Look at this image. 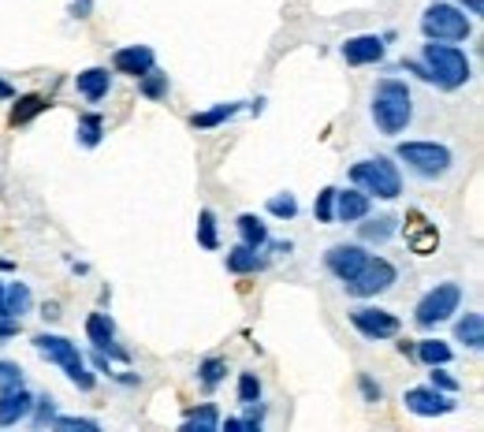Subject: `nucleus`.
<instances>
[{
  "mask_svg": "<svg viewBox=\"0 0 484 432\" xmlns=\"http://www.w3.org/2000/svg\"><path fill=\"white\" fill-rule=\"evenodd\" d=\"M49 109V101L41 97V94H27V97H19L15 101V109H12V116H8V123L12 127H23V123H30L37 112H45Z\"/></svg>",
  "mask_w": 484,
  "mask_h": 432,
  "instance_id": "b1692460",
  "label": "nucleus"
},
{
  "mask_svg": "<svg viewBox=\"0 0 484 432\" xmlns=\"http://www.w3.org/2000/svg\"><path fill=\"white\" fill-rule=\"evenodd\" d=\"M0 321H12V317H4V280H0Z\"/></svg>",
  "mask_w": 484,
  "mask_h": 432,
  "instance_id": "49530a36",
  "label": "nucleus"
},
{
  "mask_svg": "<svg viewBox=\"0 0 484 432\" xmlns=\"http://www.w3.org/2000/svg\"><path fill=\"white\" fill-rule=\"evenodd\" d=\"M403 403L417 418H439V414H451L455 410V395L439 392V387H410V392L403 395Z\"/></svg>",
  "mask_w": 484,
  "mask_h": 432,
  "instance_id": "9b49d317",
  "label": "nucleus"
},
{
  "mask_svg": "<svg viewBox=\"0 0 484 432\" xmlns=\"http://www.w3.org/2000/svg\"><path fill=\"white\" fill-rule=\"evenodd\" d=\"M362 220L365 224H357V235H362V242H369V246H384L398 232V220L395 216H376V220L362 216Z\"/></svg>",
  "mask_w": 484,
  "mask_h": 432,
  "instance_id": "6ab92c4d",
  "label": "nucleus"
},
{
  "mask_svg": "<svg viewBox=\"0 0 484 432\" xmlns=\"http://www.w3.org/2000/svg\"><path fill=\"white\" fill-rule=\"evenodd\" d=\"M362 216H369V194L365 191H335V220L343 224H357Z\"/></svg>",
  "mask_w": 484,
  "mask_h": 432,
  "instance_id": "a211bd4d",
  "label": "nucleus"
},
{
  "mask_svg": "<svg viewBox=\"0 0 484 432\" xmlns=\"http://www.w3.org/2000/svg\"><path fill=\"white\" fill-rule=\"evenodd\" d=\"M19 336V321H0V343H8Z\"/></svg>",
  "mask_w": 484,
  "mask_h": 432,
  "instance_id": "a19ab883",
  "label": "nucleus"
},
{
  "mask_svg": "<svg viewBox=\"0 0 484 432\" xmlns=\"http://www.w3.org/2000/svg\"><path fill=\"white\" fill-rule=\"evenodd\" d=\"M458 306H462V287L458 283H436L432 291L417 302V310H414V321L421 328H432L439 321H447L451 314H458Z\"/></svg>",
  "mask_w": 484,
  "mask_h": 432,
  "instance_id": "6e6552de",
  "label": "nucleus"
},
{
  "mask_svg": "<svg viewBox=\"0 0 484 432\" xmlns=\"http://www.w3.org/2000/svg\"><path fill=\"white\" fill-rule=\"evenodd\" d=\"M30 410H34V395L23 384L0 387V425H19L23 418H30Z\"/></svg>",
  "mask_w": 484,
  "mask_h": 432,
  "instance_id": "2eb2a0df",
  "label": "nucleus"
},
{
  "mask_svg": "<svg viewBox=\"0 0 484 432\" xmlns=\"http://www.w3.org/2000/svg\"><path fill=\"white\" fill-rule=\"evenodd\" d=\"M78 146H86V150H97L101 146V138H104V119L97 112H82L78 116Z\"/></svg>",
  "mask_w": 484,
  "mask_h": 432,
  "instance_id": "393cba45",
  "label": "nucleus"
},
{
  "mask_svg": "<svg viewBox=\"0 0 484 432\" xmlns=\"http://www.w3.org/2000/svg\"><path fill=\"white\" fill-rule=\"evenodd\" d=\"M239 101H227V105H213V109H205V112H194L191 116V127H198V131H213V127H220V123H227L231 116H239Z\"/></svg>",
  "mask_w": 484,
  "mask_h": 432,
  "instance_id": "412c9836",
  "label": "nucleus"
},
{
  "mask_svg": "<svg viewBox=\"0 0 484 432\" xmlns=\"http://www.w3.org/2000/svg\"><path fill=\"white\" fill-rule=\"evenodd\" d=\"M350 183L357 191H365L369 198H384V201H395L403 194V175H398V164H391L388 157H365L350 164Z\"/></svg>",
  "mask_w": 484,
  "mask_h": 432,
  "instance_id": "20e7f679",
  "label": "nucleus"
},
{
  "mask_svg": "<svg viewBox=\"0 0 484 432\" xmlns=\"http://www.w3.org/2000/svg\"><path fill=\"white\" fill-rule=\"evenodd\" d=\"M373 123H376V131L395 138V134H403L410 127V119H414V94L403 78H381L376 82V90H373Z\"/></svg>",
  "mask_w": 484,
  "mask_h": 432,
  "instance_id": "f257e3e1",
  "label": "nucleus"
},
{
  "mask_svg": "<svg viewBox=\"0 0 484 432\" xmlns=\"http://www.w3.org/2000/svg\"><path fill=\"white\" fill-rule=\"evenodd\" d=\"M198 246H205V250H217V246H220L217 213H213V209H201V213H198Z\"/></svg>",
  "mask_w": 484,
  "mask_h": 432,
  "instance_id": "cd10ccee",
  "label": "nucleus"
},
{
  "mask_svg": "<svg viewBox=\"0 0 484 432\" xmlns=\"http://www.w3.org/2000/svg\"><path fill=\"white\" fill-rule=\"evenodd\" d=\"M183 428L186 432H194V428H205V432H217L220 428V414H217V406H198V410H191V414L183 418Z\"/></svg>",
  "mask_w": 484,
  "mask_h": 432,
  "instance_id": "bb28decb",
  "label": "nucleus"
},
{
  "mask_svg": "<svg viewBox=\"0 0 484 432\" xmlns=\"http://www.w3.org/2000/svg\"><path fill=\"white\" fill-rule=\"evenodd\" d=\"M429 369H432V373H429V377H432V387H439V392L455 395L458 387H462V384H458V380L451 377V373H444V365H429Z\"/></svg>",
  "mask_w": 484,
  "mask_h": 432,
  "instance_id": "c9c22d12",
  "label": "nucleus"
},
{
  "mask_svg": "<svg viewBox=\"0 0 484 432\" xmlns=\"http://www.w3.org/2000/svg\"><path fill=\"white\" fill-rule=\"evenodd\" d=\"M86 336L101 355H109L116 362H131V351H123V346L116 343V324H112L109 314H90L86 317Z\"/></svg>",
  "mask_w": 484,
  "mask_h": 432,
  "instance_id": "f8f14e48",
  "label": "nucleus"
},
{
  "mask_svg": "<svg viewBox=\"0 0 484 432\" xmlns=\"http://www.w3.org/2000/svg\"><path fill=\"white\" fill-rule=\"evenodd\" d=\"M350 324L362 332L365 339H391L398 336V317L381 310V306H357V310H350Z\"/></svg>",
  "mask_w": 484,
  "mask_h": 432,
  "instance_id": "1a4fd4ad",
  "label": "nucleus"
},
{
  "mask_svg": "<svg viewBox=\"0 0 484 432\" xmlns=\"http://www.w3.org/2000/svg\"><path fill=\"white\" fill-rule=\"evenodd\" d=\"M23 384V369L12 362H0V387H19Z\"/></svg>",
  "mask_w": 484,
  "mask_h": 432,
  "instance_id": "58836bf2",
  "label": "nucleus"
},
{
  "mask_svg": "<svg viewBox=\"0 0 484 432\" xmlns=\"http://www.w3.org/2000/svg\"><path fill=\"white\" fill-rule=\"evenodd\" d=\"M12 269V261H0V273H8Z\"/></svg>",
  "mask_w": 484,
  "mask_h": 432,
  "instance_id": "de8ad7c7",
  "label": "nucleus"
},
{
  "mask_svg": "<svg viewBox=\"0 0 484 432\" xmlns=\"http://www.w3.org/2000/svg\"><path fill=\"white\" fill-rule=\"evenodd\" d=\"M30 414H34V425H37V428L53 425V418H56V399H53V395H37Z\"/></svg>",
  "mask_w": 484,
  "mask_h": 432,
  "instance_id": "72a5a7b5",
  "label": "nucleus"
},
{
  "mask_svg": "<svg viewBox=\"0 0 484 432\" xmlns=\"http://www.w3.org/2000/svg\"><path fill=\"white\" fill-rule=\"evenodd\" d=\"M357 387H362V395H365V403H381L384 399V387L381 384H376L369 373H362V377H357Z\"/></svg>",
  "mask_w": 484,
  "mask_h": 432,
  "instance_id": "4c0bfd02",
  "label": "nucleus"
},
{
  "mask_svg": "<svg viewBox=\"0 0 484 432\" xmlns=\"http://www.w3.org/2000/svg\"><path fill=\"white\" fill-rule=\"evenodd\" d=\"M313 216H317L321 224H332L335 220V187H324L317 194V201H313Z\"/></svg>",
  "mask_w": 484,
  "mask_h": 432,
  "instance_id": "2f4dec72",
  "label": "nucleus"
},
{
  "mask_svg": "<svg viewBox=\"0 0 484 432\" xmlns=\"http://www.w3.org/2000/svg\"><path fill=\"white\" fill-rule=\"evenodd\" d=\"M224 373H227V362L224 358H205L198 365V380H201V387H209V392H213V387L224 380Z\"/></svg>",
  "mask_w": 484,
  "mask_h": 432,
  "instance_id": "c85d7f7f",
  "label": "nucleus"
},
{
  "mask_svg": "<svg viewBox=\"0 0 484 432\" xmlns=\"http://www.w3.org/2000/svg\"><path fill=\"white\" fill-rule=\"evenodd\" d=\"M455 339L466 343L470 351H480V346H484V317L480 314H466L455 324Z\"/></svg>",
  "mask_w": 484,
  "mask_h": 432,
  "instance_id": "4be33fe9",
  "label": "nucleus"
},
{
  "mask_svg": "<svg viewBox=\"0 0 484 432\" xmlns=\"http://www.w3.org/2000/svg\"><path fill=\"white\" fill-rule=\"evenodd\" d=\"M94 0H71V19H90Z\"/></svg>",
  "mask_w": 484,
  "mask_h": 432,
  "instance_id": "ea45409f",
  "label": "nucleus"
},
{
  "mask_svg": "<svg viewBox=\"0 0 484 432\" xmlns=\"http://www.w3.org/2000/svg\"><path fill=\"white\" fill-rule=\"evenodd\" d=\"M0 101H15V86L4 82V78H0Z\"/></svg>",
  "mask_w": 484,
  "mask_h": 432,
  "instance_id": "a18cd8bd",
  "label": "nucleus"
},
{
  "mask_svg": "<svg viewBox=\"0 0 484 432\" xmlns=\"http://www.w3.org/2000/svg\"><path fill=\"white\" fill-rule=\"evenodd\" d=\"M414 358L425 362V365H447L451 362V346L444 339H421L414 346Z\"/></svg>",
  "mask_w": 484,
  "mask_h": 432,
  "instance_id": "a878e982",
  "label": "nucleus"
},
{
  "mask_svg": "<svg viewBox=\"0 0 484 432\" xmlns=\"http://www.w3.org/2000/svg\"><path fill=\"white\" fill-rule=\"evenodd\" d=\"M458 4L466 8L470 15H480V12H484V0H458Z\"/></svg>",
  "mask_w": 484,
  "mask_h": 432,
  "instance_id": "c03bdc74",
  "label": "nucleus"
},
{
  "mask_svg": "<svg viewBox=\"0 0 484 432\" xmlns=\"http://www.w3.org/2000/svg\"><path fill=\"white\" fill-rule=\"evenodd\" d=\"M421 34L429 41H466L473 34V27L462 8L447 4V0H436V4L421 12Z\"/></svg>",
  "mask_w": 484,
  "mask_h": 432,
  "instance_id": "423d86ee",
  "label": "nucleus"
},
{
  "mask_svg": "<svg viewBox=\"0 0 484 432\" xmlns=\"http://www.w3.org/2000/svg\"><path fill=\"white\" fill-rule=\"evenodd\" d=\"M403 71H410V75H417V78L429 82V71H425V64H421V60H403Z\"/></svg>",
  "mask_w": 484,
  "mask_h": 432,
  "instance_id": "79ce46f5",
  "label": "nucleus"
},
{
  "mask_svg": "<svg viewBox=\"0 0 484 432\" xmlns=\"http://www.w3.org/2000/svg\"><path fill=\"white\" fill-rule=\"evenodd\" d=\"M112 68L119 75H131V78H142L145 71L157 68V53L150 45H123L112 53Z\"/></svg>",
  "mask_w": 484,
  "mask_h": 432,
  "instance_id": "4468645a",
  "label": "nucleus"
},
{
  "mask_svg": "<svg viewBox=\"0 0 484 432\" xmlns=\"http://www.w3.org/2000/svg\"><path fill=\"white\" fill-rule=\"evenodd\" d=\"M421 64H425L432 86L447 90V94L462 90L470 82V75H473L466 53H462L458 45H451V41H429V45L421 49Z\"/></svg>",
  "mask_w": 484,
  "mask_h": 432,
  "instance_id": "f03ea898",
  "label": "nucleus"
},
{
  "mask_svg": "<svg viewBox=\"0 0 484 432\" xmlns=\"http://www.w3.org/2000/svg\"><path fill=\"white\" fill-rule=\"evenodd\" d=\"M138 86H142V97L160 101V97L168 94V75H160V71L153 68V71H145V75L138 78Z\"/></svg>",
  "mask_w": 484,
  "mask_h": 432,
  "instance_id": "c756f323",
  "label": "nucleus"
},
{
  "mask_svg": "<svg viewBox=\"0 0 484 432\" xmlns=\"http://www.w3.org/2000/svg\"><path fill=\"white\" fill-rule=\"evenodd\" d=\"M30 306H34V295H30V287L27 283H4V317H23L30 314Z\"/></svg>",
  "mask_w": 484,
  "mask_h": 432,
  "instance_id": "aec40b11",
  "label": "nucleus"
},
{
  "mask_svg": "<svg viewBox=\"0 0 484 432\" xmlns=\"http://www.w3.org/2000/svg\"><path fill=\"white\" fill-rule=\"evenodd\" d=\"M340 53H343V60H347L350 68L381 64V60H384V37H376V34H357V37H347Z\"/></svg>",
  "mask_w": 484,
  "mask_h": 432,
  "instance_id": "ddd939ff",
  "label": "nucleus"
},
{
  "mask_svg": "<svg viewBox=\"0 0 484 432\" xmlns=\"http://www.w3.org/2000/svg\"><path fill=\"white\" fill-rule=\"evenodd\" d=\"M53 425H56V428H82V432H97V428H101L94 418H60V414L53 418Z\"/></svg>",
  "mask_w": 484,
  "mask_h": 432,
  "instance_id": "e433bc0d",
  "label": "nucleus"
},
{
  "mask_svg": "<svg viewBox=\"0 0 484 432\" xmlns=\"http://www.w3.org/2000/svg\"><path fill=\"white\" fill-rule=\"evenodd\" d=\"M41 317H45V321H56V317H60V302H45V306H41Z\"/></svg>",
  "mask_w": 484,
  "mask_h": 432,
  "instance_id": "37998d69",
  "label": "nucleus"
},
{
  "mask_svg": "<svg viewBox=\"0 0 484 432\" xmlns=\"http://www.w3.org/2000/svg\"><path fill=\"white\" fill-rule=\"evenodd\" d=\"M235 232H239V239L246 242V246H268V228L261 224V216H254V213H242L239 220H235Z\"/></svg>",
  "mask_w": 484,
  "mask_h": 432,
  "instance_id": "5701e85b",
  "label": "nucleus"
},
{
  "mask_svg": "<svg viewBox=\"0 0 484 432\" xmlns=\"http://www.w3.org/2000/svg\"><path fill=\"white\" fill-rule=\"evenodd\" d=\"M268 213L272 216H276V220H294V216H299V201H294V194H272L268 198Z\"/></svg>",
  "mask_w": 484,
  "mask_h": 432,
  "instance_id": "7c9ffc66",
  "label": "nucleus"
},
{
  "mask_svg": "<svg viewBox=\"0 0 484 432\" xmlns=\"http://www.w3.org/2000/svg\"><path fill=\"white\" fill-rule=\"evenodd\" d=\"M395 280H398V273H395V265L388 257H369L362 269H357V276H350L343 287L354 298H376V295L391 291Z\"/></svg>",
  "mask_w": 484,
  "mask_h": 432,
  "instance_id": "0eeeda50",
  "label": "nucleus"
},
{
  "mask_svg": "<svg viewBox=\"0 0 484 432\" xmlns=\"http://www.w3.org/2000/svg\"><path fill=\"white\" fill-rule=\"evenodd\" d=\"M239 403H261V380L258 373H239Z\"/></svg>",
  "mask_w": 484,
  "mask_h": 432,
  "instance_id": "f704fd0d",
  "label": "nucleus"
},
{
  "mask_svg": "<svg viewBox=\"0 0 484 432\" xmlns=\"http://www.w3.org/2000/svg\"><path fill=\"white\" fill-rule=\"evenodd\" d=\"M395 157L403 160L417 179H444L455 164V153L444 142H398Z\"/></svg>",
  "mask_w": 484,
  "mask_h": 432,
  "instance_id": "39448f33",
  "label": "nucleus"
},
{
  "mask_svg": "<svg viewBox=\"0 0 484 432\" xmlns=\"http://www.w3.org/2000/svg\"><path fill=\"white\" fill-rule=\"evenodd\" d=\"M224 265H227V273H235V276H250V273H261L265 265H268V257L258 250V246L239 242V246H231V250H227Z\"/></svg>",
  "mask_w": 484,
  "mask_h": 432,
  "instance_id": "dca6fc26",
  "label": "nucleus"
},
{
  "mask_svg": "<svg viewBox=\"0 0 484 432\" xmlns=\"http://www.w3.org/2000/svg\"><path fill=\"white\" fill-rule=\"evenodd\" d=\"M75 86H78L82 97L90 101V105H97V101L109 97V90H112V75H109V68H86V71L75 75Z\"/></svg>",
  "mask_w": 484,
  "mask_h": 432,
  "instance_id": "f3484780",
  "label": "nucleus"
},
{
  "mask_svg": "<svg viewBox=\"0 0 484 432\" xmlns=\"http://www.w3.org/2000/svg\"><path fill=\"white\" fill-rule=\"evenodd\" d=\"M369 261V254H365V246H357V242H335L332 250L324 254V269L335 276V280H350V276H357V269Z\"/></svg>",
  "mask_w": 484,
  "mask_h": 432,
  "instance_id": "9d476101",
  "label": "nucleus"
},
{
  "mask_svg": "<svg viewBox=\"0 0 484 432\" xmlns=\"http://www.w3.org/2000/svg\"><path fill=\"white\" fill-rule=\"evenodd\" d=\"M34 351H37L41 358H49L53 365L64 369L68 380L78 387V392H94V373H90L86 358L78 355V346H75L71 339L53 336V332H41V336H34Z\"/></svg>",
  "mask_w": 484,
  "mask_h": 432,
  "instance_id": "7ed1b4c3",
  "label": "nucleus"
},
{
  "mask_svg": "<svg viewBox=\"0 0 484 432\" xmlns=\"http://www.w3.org/2000/svg\"><path fill=\"white\" fill-rule=\"evenodd\" d=\"M436 246H439V232L432 228V224H425V228H421V232L410 239V250H414V254H432Z\"/></svg>",
  "mask_w": 484,
  "mask_h": 432,
  "instance_id": "473e14b6",
  "label": "nucleus"
}]
</instances>
